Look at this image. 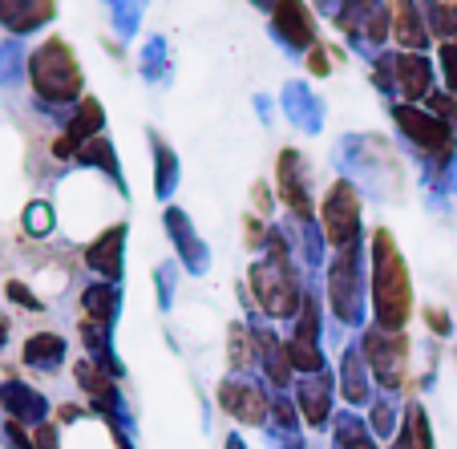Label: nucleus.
Wrapping results in <instances>:
<instances>
[{
    "mask_svg": "<svg viewBox=\"0 0 457 449\" xmlns=\"http://www.w3.org/2000/svg\"><path fill=\"white\" fill-rule=\"evenodd\" d=\"M409 276L401 263V251L388 231H377V316L380 328L397 332L409 316Z\"/></svg>",
    "mask_w": 457,
    "mask_h": 449,
    "instance_id": "f257e3e1",
    "label": "nucleus"
},
{
    "mask_svg": "<svg viewBox=\"0 0 457 449\" xmlns=\"http://www.w3.org/2000/svg\"><path fill=\"white\" fill-rule=\"evenodd\" d=\"M33 86L41 89L45 97H53V102L78 94L81 73H78V65H73L70 45L49 41V45H41V49H37V57H33Z\"/></svg>",
    "mask_w": 457,
    "mask_h": 449,
    "instance_id": "f03ea898",
    "label": "nucleus"
},
{
    "mask_svg": "<svg viewBox=\"0 0 457 449\" xmlns=\"http://www.w3.org/2000/svg\"><path fill=\"white\" fill-rule=\"evenodd\" d=\"M251 279H255V295L263 308L276 312V316H292L295 287H292V271H287V260H284V247H279V243H271V263L255 268Z\"/></svg>",
    "mask_w": 457,
    "mask_h": 449,
    "instance_id": "7ed1b4c3",
    "label": "nucleus"
},
{
    "mask_svg": "<svg viewBox=\"0 0 457 449\" xmlns=\"http://www.w3.org/2000/svg\"><path fill=\"white\" fill-rule=\"evenodd\" d=\"M356 231H361V207H356L353 190L340 182L328 199H324V235H328L337 247L348 251L356 239Z\"/></svg>",
    "mask_w": 457,
    "mask_h": 449,
    "instance_id": "20e7f679",
    "label": "nucleus"
},
{
    "mask_svg": "<svg viewBox=\"0 0 457 449\" xmlns=\"http://www.w3.org/2000/svg\"><path fill=\"white\" fill-rule=\"evenodd\" d=\"M369 356L377 364V377L385 389L401 385V369H405V340H385V337H369Z\"/></svg>",
    "mask_w": 457,
    "mask_h": 449,
    "instance_id": "39448f33",
    "label": "nucleus"
},
{
    "mask_svg": "<svg viewBox=\"0 0 457 449\" xmlns=\"http://www.w3.org/2000/svg\"><path fill=\"white\" fill-rule=\"evenodd\" d=\"M219 401H223V405L231 409L239 421H247V425H259V421H263V413H268V401H263V393H259L255 385H239V380L223 385Z\"/></svg>",
    "mask_w": 457,
    "mask_h": 449,
    "instance_id": "423d86ee",
    "label": "nucleus"
},
{
    "mask_svg": "<svg viewBox=\"0 0 457 449\" xmlns=\"http://www.w3.org/2000/svg\"><path fill=\"white\" fill-rule=\"evenodd\" d=\"M45 17H53V0H0V25L12 33H29Z\"/></svg>",
    "mask_w": 457,
    "mask_h": 449,
    "instance_id": "0eeeda50",
    "label": "nucleus"
},
{
    "mask_svg": "<svg viewBox=\"0 0 457 449\" xmlns=\"http://www.w3.org/2000/svg\"><path fill=\"white\" fill-rule=\"evenodd\" d=\"M353 287H356V251L348 247L345 255L332 263V308H337L345 320H356V312H361L353 300H348Z\"/></svg>",
    "mask_w": 457,
    "mask_h": 449,
    "instance_id": "6e6552de",
    "label": "nucleus"
},
{
    "mask_svg": "<svg viewBox=\"0 0 457 449\" xmlns=\"http://www.w3.org/2000/svg\"><path fill=\"white\" fill-rule=\"evenodd\" d=\"M397 118H401V126H405V130L413 134L417 142H421V146H429V150H449V130L441 126V121L425 118V113H417V110H401Z\"/></svg>",
    "mask_w": 457,
    "mask_h": 449,
    "instance_id": "1a4fd4ad",
    "label": "nucleus"
},
{
    "mask_svg": "<svg viewBox=\"0 0 457 449\" xmlns=\"http://www.w3.org/2000/svg\"><path fill=\"white\" fill-rule=\"evenodd\" d=\"M300 154L295 150H287L284 154V162H279V179H284V199L295 207V215H303L308 219L312 215V207H308V195H303V179H300Z\"/></svg>",
    "mask_w": 457,
    "mask_h": 449,
    "instance_id": "9d476101",
    "label": "nucleus"
},
{
    "mask_svg": "<svg viewBox=\"0 0 457 449\" xmlns=\"http://www.w3.org/2000/svg\"><path fill=\"white\" fill-rule=\"evenodd\" d=\"M276 17H279V29H284V37L292 45H308L312 41V21H308V12H303L300 0H279Z\"/></svg>",
    "mask_w": 457,
    "mask_h": 449,
    "instance_id": "9b49d317",
    "label": "nucleus"
},
{
    "mask_svg": "<svg viewBox=\"0 0 457 449\" xmlns=\"http://www.w3.org/2000/svg\"><path fill=\"white\" fill-rule=\"evenodd\" d=\"M118 247H121V227H113L110 235H102V239L89 247V263H94L97 271H105V276H118V271H121Z\"/></svg>",
    "mask_w": 457,
    "mask_h": 449,
    "instance_id": "f8f14e48",
    "label": "nucleus"
},
{
    "mask_svg": "<svg viewBox=\"0 0 457 449\" xmlns=\"http://www.w3.org/2000/svg\"><path fill=\"white\" fill-rule=\"evenodd\" d=\"M328 380H303L300 385V401H303V413H308L312 425H324V413H328Z\"/></svg>",
    "mask_w": 457,
    "mask_h": 449,
    "instance_id": "ddd939ff",
    "label": "nucleus"
},
{
    "mask_svg": "<svg viewBox=\"0 0 457 449\" xmlns=\"http://www.w3.org/2000/svg\"><path fill=\"white\" fill-rule=\"evenodd\" d=\"M65 353V340L61 337H33L25 345V361L29 364H57Z\"/></svg>",
    "mask_w": 457,
    "mask_h": 449,
    "instance_id": "4468645a",
    "label": "nucleus"
},
{
    "mask_svg": "<svg viewBox=\"0 0 457 449\" xmlns=\"http://www.w3.org/2000/svg\"><path fill=\"white\" fill-rule=\"evenodd\" d=\"M401 78H405V94L409 97H425V86H429V70H425L421 57H401Z\"/></svg>",
    "mask_w": 457,
    "mask_h": 449,
    "instance_id": "2eb2a0df",
    "label": "nucleus"
},
{
    "mask_svg": "<svg viewBox=\"0 0 457 449\" xmlns=\"http://www.w3.org/2000/svg\"><path fill=\"white\" fill-rule=\"evenodd\" d=\"M345 393L353 401H364V377H361V369H356V353L348 356V369H345Z\"/></svg>",
    "mask_w": 457,
    "mask_h": 449,
    "instance_id": "dca6fc26",
    "label": "nucleus"
},
{
    "mask_svg": "<svg viewBox=\"0 0 457 449\" xmlns=\"http://www.w3.org/2000/svg\"><path fill=\"white\" fill-rule=\"evenodd\" d=\"M340 441H345L348 449H369V441H364V433H353V425H345V433H340Z\"/></svg>",
    "mask_w": 457,
    "mask_h": 449,
    "instance_id": "f3484780",
    "label": "nucleus"
},
{
    "mask_svg": "<svg viewBox=\"0 0 457 449\" xmlns=\"http://www.w3.org/2000/svg\"><path fill=\"white\" fill-rule=\"evenodd\" d=\"M377 429H380V433L393 429V413H388V409H377Z\"/></svg>",
    "mask_w": 457,
    "mask_h": 449,
    "instance_id": "a211bd4d",
    "label": "nucleus"
},
{
    "mask_svg": "<svg viewBox=\"0 0 457 449\" xmlns=\"http://www.w3.org/2000/svg\"><path fill=\"white\" fill-rule=\"evenodd\" d=\"M37 445H41V449H57V437H53V429H41V433H37Z\"/></svg>",
    "mask_w": 457,
    "mask_h": 449,
    "instance_id": "6ab92c4d",
    "label": "nucleus"
},
{
    "mask_svg": "<svg viewBox=\"0 0 457 449\" xmlns=\"http://www.w3.org/2000/svg\"><path fill=\"white\" fill-rule=\"evenodd\" d=\"M445 70H449V78H453V86H457V49H445Z\"/></svg>",
    "mask_w": 457,
    "mask_h": 449,
    "instance_id": "aec40b11",
    "label": "nucleus"
},
{
    "mask_svg": "<svg viewBox=\"0 0 457 449\" xmlns=\"http://www.w3.org/2000/svg\"><path fill=\"white\" fill-rule=\"evenodd\" d=\"M4 337H9V324H4V316H0V345H4Z\"/></svg>",
    "mask_w": 457,
    "mask_h": 449,
    "instance_id": "412c9836",
    "label": "nucleus"
}]
</instances>
